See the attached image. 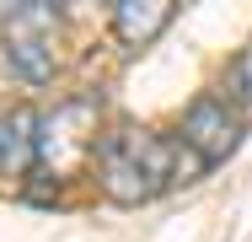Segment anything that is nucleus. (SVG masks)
<instances>
[{
  "instance_id": "1",
  "label": "nucleus",
  "mask_w": 252,
  "mask_h": 242,
  "mask_svg": "<svg viewBox=\"0 0 252 242\" xmlns=\"http://www.w3.org/2000/svg\"><path fill=\"white\" fill-rule=\"evenodd\" d=\"M204 167L209 161L183 135L172 140V135H156V129L102 135V151H97V183L113 204H151L172 183H193Z\"/></svg>"
},
{
  "instance_id": "2",
  "label": "nucleus",
  "mask_w": 252,
  "mask_h": 242,
  "mask_svg": "<svg viewBox=\"0 0 252 242\" xmlns=\"http://www.w3.org/2000/svg\"><path fill=\"white\" fill-rule=\"evenodd\" d=\"M97 124H102V108L92 97H64L54 113L38 119V161H32V172L49 178L54 189L70 183V178H81L102 151Z\"/></svg>"
},
{
  "instance_id": "3",
  "label": "nucleus",
  "mask_w": 252,
  "mask_h": 242,
  "mask_svg": "<svg viewBox=\"0 0 252 242\" xmlns=\"http://www.w3.org/2000/svg\"><path fill=\"white\" fill-rule=\"evenodd\" d=\"M54 5L59 0H0V48L27 86H43L54 76V38H59Z\"/></svg>"
},
{
  "instance_id": "4",
  "label": "nucleus",
  "mask_w": 252,
  "mask_h": 242,
  "mask_svg": "<svg viewBox=\"0 0 252 242\" xmlns=\"http://www.w3.org/2000/svg\"><path fill=\"white\" fill-rule=\"evenodd\" d=\"M183 140L215 167V161H225V156L242 145V124L231 119L225 97H199V102L183 113Z\"/></svg>"
},
{
  "instance_id": "5",
  "label": "nucleus",
  "mask_w": 252,
  "mask_h": 242,
  "mask_svg": "<svg viewBox=\"0 0 252 242\" xmlns=\"http://www.w3.org/2000/svg\"><path fill=\"white\" fill-rule=\"evenodd\" d=\"M177 0H113V33L124 48H145L166 33Z\"/></svg>"
},
{
  "instance_id": "6",
  "label": "nucleus",
  "mask_w": 252,
  "mask_h": 242,
  "mask_svg": "<svg viewBox=\"0 0 252 242\" xmlns=\"http://www.w3.org/2000/svg\"><path fill=\"white\" fill-rule=\"evenodd\" d=\"M38 161V119L27 108L0 113V178H27Z\"/></svg>"
},
{
  "instance_id": "7",
  "label": "nucleus",
  "mask_w": 252,
  "mask_h": 242,
  "mask_svg": "<svg viewBox=\"0 0 252 242\" xmlns=\"http://www.w3.org/2000/svg\"><path fill=\"white\" fill-rule=\"evenodd\" d=\"M231 97L252 113V48H242V54H236V65H231Z\"/></svg>"
}]
</instances>
